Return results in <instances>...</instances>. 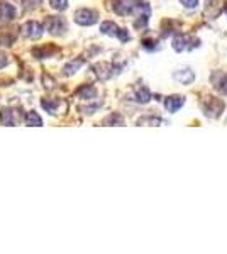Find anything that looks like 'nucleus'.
Instances as JSON below:
<instances>
[{
    "label": "nucleus",
    "mask_w": 227,
    "mask_h": 254,
    "mask_svg": "<svg viewBox=\"0 0 227 254\" xmlns=\"http://www.w3.org/2000/svg\"><path fill=\"white\" fill-rule=\"evenodd\" d=\"M224 107H226L224 102L217 97H207L204 102H202V109H204L205 116L212 117V119H217L219 116H221Z\"/></svg>",
    "instance_id": "f257e3e1"
},
{
    "label": "nucleus",
    "mask_w": 227,
    "mask_h": 254,
    "mask_svg": "<svg viewBox=\"0 0 227 254\" xmlns=\"http://www.w3.org/2000/svg\"><path fill=\"white\" fill-rule=\"evenodd\" d=\"M199 46V39L192 38V36H187V34H178L175 39H173V49L175 51H188V49H193Z\"/></svg>",
    "instance_id": "f03ea898"
},
{
    "label": "nucleus",
    "mask_w": 227,
    "mask_h": 254,
    "mask_svg": "<svg viewBox=\"0 0 227 254\" xmlns=\"http://www.w3.org/2000/svg\"><path fill=\"white\" fill-rule=\"evenodd\" d=\"M100 31L104 32V34H107V36H112V38H119L121 41H129L131 39V36L127 34V31L121 29V27H119L117 24L110 22V20H107V22H102Z\"/></svg>",
    "instance_id": "7ed1b4c3"
},
{
    "label": "nucleus",
    "mask_w": 227,
    "mask_h": 254,
    "mask_svg": "<svg viewBox=\"0 0 227 254\" xmlns=\"http://www.w3.org/2000/svg\"><path fill=\"white\" fill-rule=\"evenodd\" d=\"M98 20V14L92 9H80L75 14V22L80 26H93Z\"/></svg>",
    "instance_id": "20e7f679"
},
{
    "label": "nucleus",
    "mask_w": 227,
    "mask_h": 254,
    "mask_svg": "<svg viewBox=\"0 0 227 254\" xmlns=\"http://www.w3.org/2000/svg\"><path fill=\"white\" fill-rule=\"evenodd\" d=\"M22 34L29 39H38L43 36V26L36 20H29L27 24L22 26Z\"/></svg>",
    "instance_id": "39448f33"
},
{
    "label": "nucleus",
    "mask_w": 227,
    "mask_h": 254,
    "mask_svg": "<svg viewBox=\"0 0 227 254\" xmlns=\"http://www.w3.org/2000/svg\"><path fill=\"white\" fill-rule=\"evenodd\" d=\"M183 105H185V97H181V95H171V97L164 98V109L171 114L178 112Z\"/></svg>",
    "instance_id": "423d86ee"
},
{
    "label": "nucleus",
    "mask_w": 227,
    "mask_h": 254,
    "mask_svg": "<svg viewBox=\"0 0 227 254\" xmlns=\"http://www.w3.org/2000/svg\"><path fill=\"white\" fill-rule=\"evenodd\" d=\"M48 31L56 36L63 34V32L67 31V20L63 17H51L48 20Z\"/></svg>",
    "instance_id": "0eeeda50"
},
{
    "label": "nucleus",
    "mask_w": 227,
    "mask_h": 254,
    "mask_svg": "<svg viewBox=\"0 0 227 254\" xmlns=\"http://www.w3.org/2000/svg\"><path fill=\"white\" fill-rule=\"evenodd\" d=\"M173 78L178 81V83L190 85L193 80H195V73H193V69H190V68H181L173 73Z\"/></svg>",
    "instance_id": "6e6552de"
},
{
    "label": "nucleus",
    "mask_w": 227,
    "mask_h": 254,
    "mask_svg": "<svg viewBox=\"0 0 227 254\" xmlns=\"http://www.w3.org/2000/svg\"><path fill=\"white\" fill-rule=\"evenodd\" d=\"M15 17V9L10 3H0V20L2 22H9Z\"/></svg>",
    "instance_id": "1a4fd4ad"
},
{
    "label": "nucleus",
    "mask_w": 227,
    "mask_h": 254,
    "mask_svg": "<svg viewBox=\"0 0 227 254\" xmlns=\"http://www.w3.org/2000/svg\"><path fill=\"white\" fill-rule=\"evenodd\" d=\"M214 85L222 95H227V73H217L214 75Z\"/></svg>",
    "instance_id": "9d476101"
},
{
    "label": "nucleus",
    "mask_w": 227,
    "mask_h": 254,
    "mask_svg": "<svg viewBox=\"0 0 227 254\" xmlns=\"http://www.w3.org/2000/svg\"><path fill=\"white\" fill-rule=\"evenodd\" d=\"M15 122H17V117L14 116L10 109H3L0 112V124L2 126H14Z\"/></svg>",
    "instance_id": "9b49d317"
},
{
    "label": "nucleus",
    "mask_w": 227,
    "mask_h": 254,
    "mask_svg": "<svg viewBox=\"0 0 227 254\" xmlns=\"http://www.w3.org/2000/svg\"><path fill=\"white\" fill-rule=\"evenodd\" d=\"M150 100H151V93L148 92V88H144V87L136 88V102H139V104H148Z\"/></svg>",
    "instance_id": "f8f14e48"
},
{
    "label": "nucleus",
    "mask_w": 227,
    "mask_h": 254,
    "mask_svg": "<svg viewBox=\"0 0 227 254\" xmlns=\"http://www.w3.org/2000/svg\"><path fill=\"white\" fill-rule=\"evenodd\" d=\"M97 95V90H95L92 85H85V87H81L78 90V97L80 98H85V100H90V98H95Z\"/></svg>",
    "instance_id": "ddd939ff"
},
{
    "label": "nucleus",
    "mask_w": 227,
    "mask_h": 254,
    "mask_svg": "<svg viewBox=\"0 0 227 254\" xmlns=\"http://www.w3.org/2000/svg\"><path fill=\"white\" fill-rule=\"evenodd\" d=\"M26 124H27V126H31V127L43 126V119H41L39 114H36V112H27V116H26Z\"/></svg>",
    "instance_id": "4468645a"
},
{
    "label": "nucleus",
    "mask_w": 227,
    "mask_h": 254,
    "mask_svg": "<svg viewBox=\"0 0 227 254\" xmlns=\"http://www.w3.org/2000/svg\"><path fill=\"white\" fill-rule=\"evenodd\" d=\"M80 66H83V60L70 61L67 66H65V75H73V73H76V69Z\"/></svg>",
    "instance_id": "2eb2a0df"
},
{
    "label": "nucleus",
    "mask_w": 227,
    "mask_h": 254,
    "mask_svg": "<svg viewBox=\"0 0 227 254\" xmlns=\"http://www.w3.org/2000/svg\"><path fill=\"white\" fill-rule=\"evenodd\" d=\"M58 104H60V102L55 100V98H53V100H48V98H46V100L41 102V105L44 107V110H46V112H49V114H55Z\"/></svg>",
    "instance_id": "dca6fc26"
},
{
    "label": "nucleus",
    "mask_w": 227,
    "mask_h": 254,
    "mask_svg": "<svg viewBox=\"0 0 227 254\" xmlns=\"http://www.w3.org/2000/svg\"><path fill=\"white\" fill-rule=\"evenodd\" d=\"M55 10H65L68 7V0H49Z\"/></svg>",
    "instance_id": "f3484780"
},
{
    "label": "nucleus",
    "mask_w": 227,
    "mask_h": 254,
    "mask_svg": "<svg viewBox=\"0 0 227 254\" xmlns=\"http://www.w3.org/2000/svg\"><path fill=\"white\" fill-rule=\"evenodd\" d=\"M181 5L187 7V9H195V7H199V0H180Z\"/></svg>",
    "instance_id": "a211bd4d"
},
{
    "label": "nucleus",
    "mask_w": 227,
    "mask_h": 254,
    "mask_svg": "<svg viewBox=\"0 0 227 254\" xmlns=\"http://www.w3.org/2000/svg\"><path fill=\"white\" fill-rule=\"evenodd\" d=\"M105 122H107V124H109V122H117V124H122V119L119 116H110Z\"/></svg>",
    "instance_id": "6ab92c4d"
},
{
    "label": "nucleus",
    "mask_w": 227,
    "mask_h": 254,
    "mask_svg": "<svg viewBox=\"0 0 227 254\" xmlns=\"http://www.w3.org/2000/svg\"><path fill=\"white\" fill-rule=\"evenodd\" d=\"M7 64V56L3 53H0V68H3Z\"/></svg>",
    "instance_id": "aec40b11"
},
{
    "label": "nucleus",
    "mask_w": 227,
    "mask_h": 254,
    "mask_svg": "<svg viewBox=\"0 0 227 254\" xmlns=\"http://www.w3.org/2000/svg\"><path fill=\"white\" fill-rule=\"evenodd\" d=\"M224 10H226V14H227V3H226V7H224Z\"/></svg>",
    "instance_id": "412c9836"
}]
</instances>
